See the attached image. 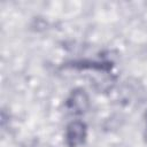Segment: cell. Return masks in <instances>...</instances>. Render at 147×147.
<instances>
[{
    "label": "cell",
    "mask_w": 147,
    "mask_h": 147,
    "mask_svg": "<svg viewBox=\"0 0 147 147\" xmlns=\"http://www.w3.org/2000/svg\"><path fill=\"white\" fill-rule=\"evenodd\" d=\"M69 106L77 114H83L84 111H86L90 106V100H88V96L85 93V91L84 90H75L70 95Z\"/></svg>",
    "instance_id": "7a4b0ae2"
},
{
    "label": "cell",
    "mask_w": 147,
    "mask_h": 147,
    "mask_svg": "<svg viewBox=\"0 0 147 147\" xmlns=\"http://www.w3.org/2000/svg\"><path fill=\"white\" fill-rule=\"evenodd\" d=\"M146 138H147V133H146Z\"/></svg>",
    "instance_id": "277c9868"
},
{
    "label": "cell",
    "mask_w": 147,
    "mask_h": 147,
    "mask_svg": "<svg viewBox=\"0 0 147 147\" xmlns=\"http://www.w3.org/2000/svg\"><path fill=\"white\" fill-rule=\"evenodd\" d=\"M145 118H146V122H147V111H146V114H145Z\"/></svg>",
    "instance_id": "3957f363"
},
{
    "label": "cell",
    "mask_w": 147,
    "mask_h": 147,
    "mask_svg": "<svg viewBox=\"0 0 147 147\" xmlns=\"http://www.w3.org/2000/svg\"><path fill=\"white\" fill-rule=\"evenodd\" d=\"M86 137V125L80 121H74L67 126L65 140L69 147L82 145Z\"/></svg>",
    "instance_id": "6da1fadb"
}]
</instances>
